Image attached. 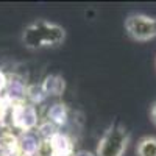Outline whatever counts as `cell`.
<instances>
[{"label": "cell", "mask_w": 156, "mask_h": 156, "mask_svg": "<svg viewBox=\"0 0 156 156\" xmlns=\"http://www.w3.org/2000/svg\"><path fill=\"white\" fill-rule=\"evenodd\" d=\"M137 156H156V136H145L136 145Z\"/></svg>", "instance_id": "8992f818"}, {"label": "cell", "mask_w": 156, "mask_h": 156, "mask_svg": "<svg viewBox=\"0 0 156 156\" xmlns=\"http://www.w3.org/2000/svg\"><path fill=\"white\" fill-rule=\"evenodd\" d=\"M6 156H20V154H17V153H8Z\"/></svg>", "instance_id": "9c48e42d"}, {"label": "cell", "mask_w": 156, "mask_h": 156, "mask_svg": "<svg viewBox=\"0 0 156 156\" xmlns=\"http://www.w3.org/2000/svg\"><path fill=\"white\" fill-rule=\"evenodd\" d=\"M125 30L128 36L139 42L156 37V17L145 14H131L125 19Z\"/></svg>", "instance_id": "3957f363"}, {"label": "cell", "mask_w": 156, "mask_h": 156, "mask_svg": "<svg viewBox=\"0 0 156 156\" xmlns=\"http://www.w3.org/2000/svg\"><path fill=\"white\" fill-rule=\"evenodd\" d=\"M6 84H8V80H6V76H5V73L0 70V92L6 87Z\"/></svg>", "instance_id": "52a82bcc"}, {"label": "cell", "mask_w": 156, "mask_h": 156, "mask_svg": "<svg viewBox=\"0 0 156 156\" xmlns=\"http://www.w3.org/2000/svg\"><path fill=\"white\" fill-rule=\"evenodd\" d=\"M66 39V30L61 25L48 20H34L23 30L22 42L27 48L36 50L44 47L59 45Z\"/></svg>", "instance_id": "6da1fadb"}, {"label": "cell", "mask_w": 156, "mask_h": 156, "mask_svg": "<svg viewBox=\"0 0 156 156\" xmlns=\"http://www.w3.org/2000/svg\"><path fill=\"white\" fill-rule=\"evenodd\" d=\"M150 117H151V120H153V123L156 125V101L151 105V108H150Z\"/></svg>", "instance_id": "ba28073f"}, {"label": "cell", "mask_w": 156, "mask_h": 156, "mask_svg": "<svg viewBox=\"0 0 156 156\" xmlns=\"http://www.w3.org/2000/svg\"><path fill=\"white\" fill-rule=\"evenodd\" d=\"M12 119H14V125L28 131L36 125V111L33 106H17L12 112Z\"/></svg>", "instance_id": "277c9868"}, {"label": "cell", "mask_w": 156, "mask_h": 156, "mask_svg": "<svg viewBox=\"0 0 156 156\" xmlns=\"http://www.w3.org/2000/svg\"><path fill=\"white\" fill-rule=\"evenodd\" d=\"M19 145H20V151H22L20 156H36V153L39 150V140L30 131H25V134L20 137Z\"/></svg>", "instance_id": "5b68a950"}, {"label": "cell", "mask_w": 156, "mask_h": 156, "mask_svg": "<svg viewBox=\"0 0 156 156\" xmlns=\"http://www.w3.org/2000/svg\"><path fill=\"white\" fill-rule=\"evenodd\" d=\"M129 142V133L122 125H112L103 134L97 147V156H122Z\"/></svg>", "instance_id": "7a4b0ae2"}]
</instances>
